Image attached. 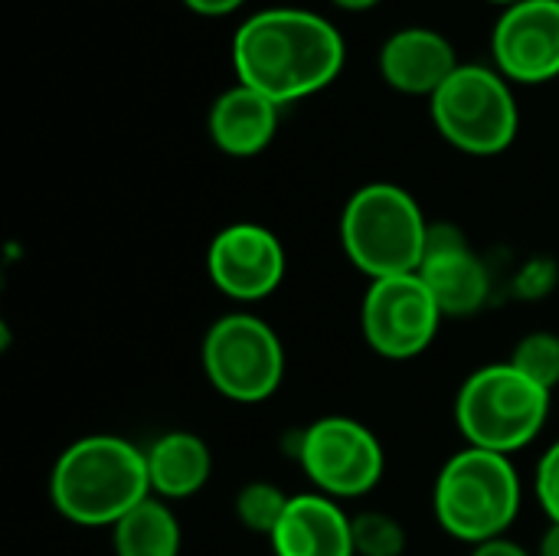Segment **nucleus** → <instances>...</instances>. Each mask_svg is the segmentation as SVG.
<instances>
[{
	"mask_svg": "<svg viewBox=\"0 0 559 556\" xmlns=\"http://www.w3.org/2000/svg\"><path fill=\"white\" fill-rule=\"evenodd\" d=\"M344 62V33L328 16L301 7L259 10L246 16L233 36L236 82L282 108L328 88Z\"/></svg>",
	"mask_w": 559,
	"mask_h": 556,
	"instance_id": "nucleus-1",
	"label": "nucleus"
},
{
	"mask_svg": "<svg viewBox=\"0 0 559 556\" xmlns=\"http://www.w3.org/2000/svg\"><path fill=\"white\" fill-rule=\"evenodd\" d=\"M151 498L144 449L121 436H85L66 446L49 472L52 508L79 528H115Z\"/></svg>",
	"mask_w": 559,
	"mask_h": 556,
	"instance_id": "nucleus-2",
	"label": "nucleus"
},
{
	"mask_svg": "<svg viewBox=\"0 0 559 556\" xmlns=\"http://www.w3.org/2000/svg\"><path fill=\"white\" fill-rule=\"evenodd\" d=\"M429 220L419 200L400 184H364L341 213V246L357 272L370 282L419 272Z\"/></svg>",
	"mask_w": 559,
	"mask_h": 556,
	"instance_id": "nucleus-3",
	"label": "nucleus"
},
{
	"mask_svg": "<svg viewBox=\"0 0 559 556\" xmlns=\"http://www.w3.org/2000/svg\"><path fill=\"white\" fill-rule=\"evenodd\" d=\"M524 488L514 462L485 449L455 452L432 488V511L445 534L462 544H488L508 537L521 514Z\"/></svg>",
	"mask_w": 559,
	"mask_h": 556,
	"instance_id": "nucleus-4",
	"label": "nucleus"
},
{
	"mask_svg": "<svg viewBox=\"0 0 559 556\" xmlns=\"http://www.w3.org/2000/svg\"><path fill=\"white\" fill-rule=\"evenodd\" d=\"M550 390L524 377L511 360L475 370L455 397V426L472 449L514 456L550 419Z\"/></svg>",
	"mask_w": 559,
	"mask_h": 556,
	"instance_id": "nucleus-5",
	"label": "nucleus"
},
{
	"mask_svg": "<svg viewBox=\"0 0 559 556\" xmlns=\"http://www.w3.org/2000/svg\"><path fill=\"white\" fill-rule=\"evenodd\" d=\"M436 131L459 151L495 157L508 151L521 128V108L511 82L495 66L462 62L429 98Z\"/></svg>",
	"mask_w": 559,
	"mask_h": 556,
	"instance_id": "nucleus-6",
	"label": "nucleus"
},
{
	"mask_svg": "<svg viewBox=\"0 0 559 556\" xmlns=\"http://www.w3.org/2000/svg\"><path fill=\"white\" fill-rule=\"evenodd\" d=\"M210 387L229 403H265L285 380V347L269 321L249 311L223 315L200 347Z\"/></svg>",
	"mask_w": 559,
	"mask_h": 556,
	"instance_id": "nucleus-7",
	"label": "nucleus"
},
{
	"mask_svg": "<svg viewBox=\"0 0 559 556\" xmlns=\"http://www.w3.org/2000/svg\"><path fill=\"white\" fill-rule=\"evenodd\" d=\"M295 456L314 492L334 501L370 495L386 469V456L373 429L350 416L314 419L298 436Z\"/></svg>",
	"mask_w": 559,
	"mask_h": 556,
	"instance_id": "nucleus-8",
	"label": "nucleus"
},
{
	"mask_svg": "<svg viewBox=\"0 0 559 556\" xmlns=\"http://www.w3.org/2000/svg\"><path fill=\"white\" fill-rule=\"evenodd\" d=\"M442 311L419 279V272L370 282L360 305V328L370 344L386 360H413L439 334Z\"/></svg>",
	"mask_w": 559,
	"mask_h": 556,
	"instance_id": "nucleus-9",
	"label": "nucleus"
},
{
	"mask_svg": "<svg viewBox=\"0 0 559 556\" xmlns=\"http://www.w3.org/2000/svg\"><path fill=\"white\" fill-rule=\"evenodd\" d=\"M206 272L226 298L262 301L285 282L288 256L272 229L259 223H233L213 236Z\"/></svg>",
	"mask_w": 559,
	"mask_h": 556,
	"instance_id": "nucleus-10",
	"label": "nucleus"
},
{
	"mask_svg": "<svg viewBox=\"0 0 559 556\" xmlns=\"http://www.w3.org/2000/svg\"><path fill=\"white\" fill-rule=\"evenodd\" d=\"M495 69L508 82L540 85L559 75V0H518L491 33Z\"/></svg>",
	"mask_w": 559,
	"mask_h": 556,
	"instance_id": "nucleus-11",
	"label": "nucleus"
},
{
	"mask_svg": "<svg viewBox=\"0 0 559 556\" xmlns=\"http://www.w3.org/2000/svg\"><path fill=\"white\" fill-rule=\"evenodd\" d=\"M419 279L432 292L442 318H472L491 295V272L472 239L452 223H432Z\"/></svg>",
	"mask_w": 559,
	"mask_h": 556,
	"instance_id": "nucleus-12",
	"label": "nucleus"
},
{
	"mask_svg": "<svg viewBox=\"0 0 559 556\" xmlns=\"http://www.w3.org/2000/svg\"><path fill=\"white\" fill-rule=\"evenodd\" d=\"M459 66L452 39L432 26H403L390 33L377 56V69L390 88L426 98H432Z\"/></svg>",
	"mask_w": 559,
	"mask_h": 556,
	"instance_id": "nucleus-13",
	"label": "nucleus"
},
{
	"mask_svg": "<svg viewBox=\"0 0 559 556\" xmlns=\"http://www.w3.org/2000/svg\"><path fill=\"white\" fill-rule=\"evenodd\" d=\"M269 544L275 556H357L354 518L341 501L318 492L292 495V505Z\"/></svg>",
	"mask_w": 559,
	"mask_h": 556,
	"instance_id": "nucleus-14",
	"label": "nucleus"
},
{
	"mask_svg": "<svg viewBox=\"0 0 559 556\" xmlns=\"http://www.w3.org/2000/svg\"><path fill=\"white\" fill-rule=\"evenodd\" d=\"M278 111H282V105H275L262 92L236 82L226 92H219L216 102L210 105L206 128H210L213 144L223 154L255 157L272 144V138L278 131Z\"/></svg>",
	"mask_w": 559,
	"mask_h": 556,
	"instance_id": "nucleus-15",
	"label": "nucleus"
},
{
	"mask_svg": "<svg viewBox=\"0 0 559 556\" xmlns=\"http://www.w3.org/2000/svg\"><path fill=\"white\" fill-rule=\"evenodd\" d=\"M151 495L160 501H183L200 495L213 478V452L210 446L187 429L164 433L144 449Z\"/></svg>",
	"mask_w": 559,
	"mask_h": 556,
	"instance_id": "nucleus-16",
	"label": "nucleus"
},
{
	"mask_svg": "<svg viewBox=\"0 0 559 556\" xmlns=\"http://www.w3.org/2000/svg\"><path fill=\"white\" fill-rule=\"evenodd\" d=\"M111 544L118 556H177L183 534L170 505L151 495L111 528Z\"/></svg>",
	"mask_w": 559,
	"mask_h": 556,
	"instance_id": "nucleus-17",
	"label": "nucleus"
},
{
	"mask_svg": "<svg viewBox=\"0 0 559 556\" xmlns=\"http://www.w3.org/2000/svg\"><path fill=\"white\" fill-rule=\"evenodd\" d=\"M292 505V495H285L272 482H249L236 495V518L249 534L272 537L275 528L282 524L285 511Z\"/></svg>",
	"mask_w": 559,
	"mask_h": 556,
	"instance_id": "nucleus-18",
	"label": "nucleus"
},
{
	"mask_svg": "<svg viewBox=\"0 0 559 556\" xmlns=\"http://www.w3.org/2000/svg\"><path fill=\"white\" fill-rule=\"evenodd\" d=\"M511 364L531 377L534 383H540L544 390H557L559 387V334L554 331H531L518 341Z\"/></svg>",
	"mask_w": 559,
	"mask_h": 556,
	"instance_id": "nucleus-19",
	"label": "nucleus"
},
{
	"mask_svg": "<svg viewBox=\"0 0 559 556\" xmlns=\"http://www.w3.org/2000/svg\"><path fill=\"white\" fill-rule=\"evenodd\" d=\"M354 551L357 556H403L406 528L383 511H367L354 518Z\"/></svg>",
	"mask_w": 559,
	"mask_h": 556,
	"instance_id": "nucleus-20",
	"label": "nucleus"
},
{
	"mask_svg": "<svg viewBox=\"0 0 559 556\" xmlns=\"http://www.w3.org/2000/svg\"><path fill=\"white\" fill-rule=\"evenodd\" d=\"M534 495L550 524H559V439L540 456L534 472Z\"/></svg>",
	"mask_w": 559,
	"mask_h": 556,
	"instance_id": "nucleus-21",
	"label": "nucleus"
},
{
	"mask_svg": "<svg viewBox=\"0 0 559 556\" xmlns=\"http://www.w3.org/2000/svg\"><path fill=\"white\" fill-rule=\"evenodd\" d=\"M472 556H534L531 551H524L518 541L511 537H498V541H488V544H478L472 547Z\"/></svg>",
	"mask_w": 559,
	"mask_h": 556,
	"instance_id": "nucleus-22",
	"label": "nucleus"
},
{
	"mask_svg": "<svg viewBox=\"0 0 559 556\" xmlns=\"http://www.w3.org/2000/svg\"><path fill=\"white\" fill-rule=\"evenodd\" d=\"M193 13H203V16H223V13H233L239 10L246 0H183Z\"/></svg>",
	"mask_w": 559,
	"mask_h": 556,
	"instance_id": "nucleus-23",
	"label": "nucleus"
},
{
	"mask_svg": "<svg viewBox=\"0 0 559 556\" xmlns=\"http://www.w3.org/2000/svg\"><path fill=\"white\" fill-rule=\"evenodd\" d=\"M537 556H559V524H550L540 537Z\"/></svg>",
	"mask_w": 559,
	"mask_h": 556,
	"instance_id": "nucleus-24",
	"label": "nucleus"
},
{
	"mask_svg": "<svg viewBox=\"0 0 559 556\" xmlns=\"http://www.w3.org/2000/svg\"><path fill=\"white\" fill-rule=\"evenodd\" d=\"M334 7H341V10H370V7H377L380 0H331Z\"/></svg>",
	"mask_w": 559,
	"mask_h": 556,
	"instance_id": "nucleus-25",
	"label": "nucleus"
},
{
	"mask_svg": "<svg viewBox=\"0 0 559 556\" xmlns=\"http://www.w3.org/2000/svg\"><path fill=\"white\" fill-rule=\"evenodd\" d=\"M491 3H501V7H511V3H518V0H491Z\"/></svg>",
	"mask_w": 559,
	"mask_h": 556,
	"instance_id": "nucleus-26",
	"label": "nucleus"
}]
</instances>
